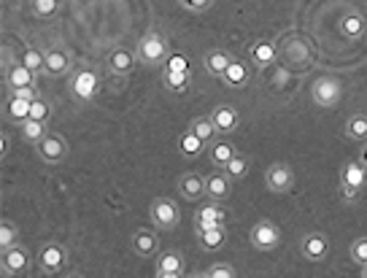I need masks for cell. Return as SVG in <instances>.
<instances>
[{
	"label": "cell",
	"instance_id": "1",
	"mask_svg": "<svg viewBox=\"0 0 367 278\" xmlns=\"http://www.w3.org/2000/svg\"><path fill=\"white\" fill-rule=\"evenodd\" d=\"M149 219H152L154 227L170 232V230H176L179 221H181V208H179V203L170 200V197H154L152 206H149Z\"/></svg>",
	"mask_w": 367,
	"mask_h": 278
},
{
	"label": "cell",
	"instance_id": "2",
	"mask_svg": "<svg viewBox=\"0 0 367 278\" xmlns=\"http://www.w3.org/2000/svg\"><path fill=\"white\" fill-rule=\"evenodd\" d=\"M135 54H138V62H143L149 68H157V65L168 62V41L159 32H146L138 41V46H135Z\"/></svg>",
	"mask_w": 367,
	"mask_h": 278
},
{
	"label": "cell",
	"instance_id": "3",
	"mask_svg": "<svg viewBox=\"0 0 367 278\" xmlns=\"http://www.w3.org/2000/svg\"><path fill=\"white\" fill-rule=\"evenodd\" d=\"M35 265L41 273L46 276H54V273H62L65 265H68V248L57 244V241H49L35 251Z\"/></svg>",
	"mask_w": 367,
	"mask_h": 278
},
{
	"label": "cell",
	"instance_id": "4",
	"mask_svg": "<svg viewBox=\"0 0 367 278\" xmlns=\"http://www.w3.org/2000/svg\"><path fill=\"white\" fill-rule=\"evenodd\" d=\"M30 265H32V254L22 244H14V246L3 248V254H0L3 276H25L30 270Z\"/></svg>",
	"mask_w": 367,
	"mask_h": 278
},
{
	"label": "cell",
	"instance_id": "5",
	"mask_svg": "<svg viewBox=\"0 0 367 278\" xmlns=\"http://www.w3.org/2000/svg\"><path fill=\"white\" fill-rule=\"evenodd\" d=\"M367 184V168L362 162H346L343 170H340V192L346 200H354L362 195V189Z\"/></svg>",
	"mask_w": 367,
	"mask_h": 278
},
{
	"label": "cell",
	"instance_id": "6",
	"mask_svg": "<svg viewBox=\"0 0 367 278\" xmlns=\"http://www.w3.org/2000/svg\"><path fill=\"white\" fill-rule=\"evenodd\" d=\"M310 97L319 108H335L343 97V84L333 79V76H319L313 84H310Z\"/></svg>",
	"mask_w": 367,
	"mask_h": 278
},
{
	"label": "cell",
	"instance_id": "7",
	"mask_svg": "<svg viewBox=\"0 0 367 278\" xmlns=\"http://www.w3.org/2000/svg\"><path fill=\"white\" fill-rule=\"evenodd\" d=\"M248 244L257 251H273L281 244V227L273 219H259L248 232Z\"/></svg>",
	"mask_w": 367,
	"mask_h": 278
},
{
	"label": "cell",
	"instance_id": "8",
	"mask_svg": "<svg viewBox=\"0 0 367 278\" xmlns=\"http://www.w3.org/2000/svg\"><path fill=\"white\" fill-rule=\"evenodd\" d=\"M97 90H100V76L90 70V68H81L70 76V95L81 103H90L97 97Z\"/></svg>",
	"mask_w": 367,
	"mask_h": 278
},
{
	"label": "cell",
	"instance_id": "9",
	"mask_svg": "<svg viewBox=\"0 0 367 278\" xmlns=\"http://www.w3.org/2000/svg\"><path fill=\"white\" fill-rule=\"evenodd\" d=\"M35 155H38L41 162H46V165H60V162H65V157H68V143H65V138L57 135V132H46L35 143Z\"/></svg>",
	"mask_w": 367,
	"mask_h": 278
},
{
	"label": "cell",
	"instance_id": "10",
	"mask_svg": "<svg viewBox=\"0 0 367 278\" xmlns=\"http://www.w3.org/2000/svg\"><path fill=\"white\" fill-rule=\"evenodd\" d=\"M265 186L273 192V195H284L295 186V170L286 165V162H273L268 170H265Z\"/></svg>",
	"mask_w": 367,
	"mask_h": 278
},
{
	"label": "cell",
	"instance_id": "11",
	"mask_svg": "<svg viewBox=\"0 0 367 278\" xmlns=\"http://www.w3.org/2000/svg\"><path fill=\"white\" fill-rule=\"evenodd\" d=\"M300 254L306 257L308 262H324L330 254V241L324 232H308L306 238L300 241Z\"/></svg>",
	"mask_w": 367,
	"mask_h": 278
},
{
	"label": "cell",
	"instance_id": "12",
	"mask_svg": "<svg viewBox=\"0 0 367 278\" xmlns=\"http://www.w3.org/2000/svg\"><path fill=\"white\" fill-rule=\"evenodd\" d=\"M211 122H214L219 135H230V132H235V130H238V124H241V114H238V108H235V106L221 103V106H216L214 111H211Z\"/></svg>",
	"mask_w": 367,
	"mask_h": 278
},
{
	"label": "cell",
	"instance_id": "13",
	"mask_svg": "<svg viewBox=\"0 0 367 278\" xmlns=\"http://www.w3.org/2000/svg\"><path fill=\"white\" fill-rule=\"evenodd\" d=\"M224 221H227V211L221 208V203L211 200L208 206H200L195 211V232L197 230H208V227H219Z\"/></svg>",
	"mask_w": 367,
	"mask_h": 278
},
{
	"label": "cell",
	"instance_id": "14",
	"mask_svg": "<svg viewBox=\"0 0 367 278\" xmlns=\"http://www.w3.org/2000/svg\"><path fill=\"white\" fill-rule=\"evenodd\" d=\"M130 246H132V254H135V257H143V259H146V257H154V254H157L159 238H157L154 230L143 227V230H135V232H132Z\"/></svg>",
	"mask_w": 367,
	"mask_h": 278
},
{
	"label": "cell",
	"instance_id": "15",
	"mask_svg": "<svg viewBox=\"0 0 367 278\" xmlns=\"http://www.w3.org/2000/svg\"><path fill=\"white\" fill-rule=\"evenodd\" d=\"M176 186H179V195L189 203L206 197V176H200V173H184V176H179Z\"/></svg>",
	"mask_w": 367,
	"mask_h": 278
},
{
	"label": "cell",
	"instance_id": "16",
	"mask_svg": "<svg viewBox=\"0 0 367 278\" xmlns=\"http://www.w3.org/2000/svg\"><path fill=\"white\" fill-rule=\"evenodd\" d=\"M135 62H138V54L130 52V49H124V46H119V49H114V52L108 54L106 65H108V70H111L114 76H127V73H132Z\"/></svg>",
	"mask_w": 367,
	"mask_h": 278
},
{
	"label": "cell",
	"instance_id": "17",
	"mask_svg": "<svg viewBox=\"0 0 367 278\" xmlns=\"http://www.w3.org/2000/svg\"><path fill=\"white\" fill-rule=\"evenodd\" d=\"M70 68H73V57H70L65 49H52V52H46V62H43V73H46V76L57 79V76L70 73Z\"/></svg>",
	"mask_w": 367,
	"mask_h": 278
},
{
	"label": "cell",
	"instance_id": "18",
	"mask_svg": "<svg viewBox=\"0 0 367 278\" xmlns=\"http://www.w3.org/2000/svg\"><path fill=\"white\" fill-rule=\"evenodd\" d=\"M206 195L216 200V203H221V200H227L230 195H232V181H230V176L224 173V170H216L211 176H206Z\"/></svg>",
	"mask_w": 367,
	"mask_h": 278
},
{
	"label": "cell",
	"instance_id": "19",
	"mask_svg": "<svg viewBox=\"0 0 367 278\" xmlns=\"http://www.w3.org/2000/svg\"><path fill=\"white\" fill-rule=\"evenodd\" d=\"M3 73H6V87H8V92H11V90H19V87H35V73H32L30 68H25L22 62H14V65L6 68Z\"/></svg>",
	"mask_w": 367,
	"mask_h": 278
},
{
	"label": "cell",
	"instance_id": "20",
	"mask_svg": "<svg viewBox=\"0 0 367 278\" xmlns=\"http://www.w3.org/2000/svg\"><path fill=\"white\" fill-rule=\"evenodd\" d=\"M235 155H238L235 146H232L230 141H224V138H216V141L208 143V162H211L214 168H219V170H224L227 162H230Z\"/></svg>",
	"mask_w": 367,
	"mask_h": 278
},
{
	"label": "cell",
	"instance_id": "21",
	"mask_svg": "<svg viewBox=\"0 0 367 278\" xmlns=\"http://www.w3.org/2000/svg\"><path fill=\"white\" fill-rule=\"evenodd\" d=\"M232 60H235V57H232L230 52H224V49H211V52L203 54V68H206L211 76H219V79H221V76L227 73V68L232 65Z\"/></svg>",
	"mask_w": 367,
	"mask_h": 278
},
{
	"label": "cell",
	"instance_id": "22",
	"mask_svg": "<svg viewBox=\"0 0 367 278\" xmlns=\"http://www.w3.org/2000/svg\"><path fill=\"white\" fill-rule=\"evenodd\" d=\"M337 30H340L343 38H362V35L367 32L365 14H354V11L343 14V17H340V22H337Z\"/></svg>",
	"mask_w": 367,
	"mask_h": 278
},
{
	"label": "cell",
	"instance_id": "23",
	"mask_svg": "<svg viewBox=\"0 0 367 278\" xmlns=\"http://www.w3.org/2000/svg\"><path fill=\"white\" fill-rule=\"evenodd\" d=\"M197 244L206 251H219L227 244V227L219 224V227H208V230H197Z\"/></svg>",
	"mask_w": 367,
	"mask_h": 278
},
{
	"label": "cell",
	"instance_id": "24",
	"mask_svg": "<svg viewBox=\"0 0 367 278\" xmlns=\"http://www.w3.org/2000/svg\"><path fill=\"white\" fill-rule=\"evenodd\" d=\"M248 57H251V62L257 68H268V65L275 62V46L270 41H254L248 46Z\"/></svg>",
	"mask_w": 367,
	"mask_h": 278
},
{
	"label": "cell",
	"instance_id": "25",
	"mask_svg": "<svg viewBox=\"0 0 367 278\" xmlns=\"http://www.w3.org/2000/svg\"><path fill=\"white\" fill-rule=\"evenodd\" d=\"M6 117L11 119L14 124H22L30 119V103L28 100H22V97H14V95H8V100H6Z\"/></svg>",
	"mask_w": 367,
	"mask_h": 278
},
{
	"label": "cell",
	"instance_id": "26",
	"mask_svg": "<svg viewBox=\"0 0 367 278\" xmlns=\"http://www.w3.org/2000/svg\"><path fill=\"white\" fill-rule=\"evenodd\" d=\"M184 257L181 251H162V254H157V270L154 273H184Z\"/></svg>",
	"mask_w": 367,
	"mask_h": 278
},
{
	"label": "cell",
	"instance_id": "27",
	"mask_svg": "<svg viewBox=\"0 0 367 278\" xmlns=\"http://www.w3.org/2000/svg\"><path fill=\"white\" fill-rule=\"evenodd\" d=\"M221 81L227 84V87H232V90H241L248 84V68H246L244 60H232V65L227 68V73L221 76Z\"/></svg>",
	"mask_w": 367,
	"mask_h": 278
},
{
	"label": "cell",
	"instance_id": "28",
	"mask_svg": "<svg viewBox=\"0 0 367 278\" xmlns=\"http://www.w3.org/2000/svg\"><path fill=\"white\" fill-rule=\"evenodd\" d=\"M203 149H206V143H203L192 130L181 132V138H179V155L186 157V159H195V157L203 155Z\"/></svg>",
	"mask_w": 367,
	"mask_h": 278
},
{
	"label": "cell",
	"instance_id": "29",
	"mask_svg": "<svg viewBox=\"0 0 367 278\" xmlns=\"http://www.w3.org/2000/svg\"><path fill=\"white\" fill-rule=\"evenodd\" d=\"M186 130H192L203 143H208V141H216V138H219V132H216L211 117H195V119H189V127H186Z\"/></svg>",
	"mask_w": 367,
	"mask_h": 278
},
{
	"label": "cell",
	"instance_id": "30",
	"mask_svg": "<svg viewBox=\"0 0 367 278\" xmlns=\"http://www.w3.org/2000/svg\"><path fill=\"white\" fill-rule=\"evenodd\" d=\"M346 135L351 141H362L367 143V114H351L346 119Z\"/></svg>",
	"mask_w": 367,
	"mask_h": 278
},
{
	"label": "cell",
	"instance_id": "31",
	"mask_svg": "<svg viewBox=\"0 0 367 278\" xmlns=\"http://www.w3.org/2000/svg\"><path fill=\"white\" fill-rule=\"evenodd\" d=\"M162 81H165V87L170 90V92H184V90H189V84H192V76H189V70H165V76H162Z\"/></svg>",
	"mask_w": 367,
	"mask_h": 278
},
{
	"label": "cell",
	"instance_id": "32",
	"mask_svg": "<svg viewBox=\"0 0 367 278\" xmlns=\"http://www.w3.org/2000/svg\"><path fill=\"white\" fill-rule=\"evenodd\" d=\"M248 165H251V159L246 155H235L230 162H227V168H224V173L230 176V181H241L246 173H248Z\"/></svg>",
	"mask_w": 367,
	"mask_h": 278
},
{
	"label": "cell",
	"instance_id": "33",
	"mask_svg": "<svg viewBox=\"0 0 367 278\" xmlns=\"http://www.w3.org/2000/svg\"><path fill=\"white\" fill-rule=\"evenodd\" d=\"M19 132H22V138H25L28 143H32V146H35V143H38V141H41V138H43V135L49 132V130H46V122H38V119H28V122L19 127Z\"/></svg>",
	"mask_w": 367,
	"mask_h": 278
},
{
	"label": "cell",
	"instance_id": "34",
	"mask_svg": "<svg viewBox=\"0 0 367 278\" xmlns=\"http://www.w3.org/2000/svg\"><path fill=\"white\" fill-rule=\"evenodd\" d=\"M17 238H19V227L11 219H3L0 221V248H8L14 246V244H19Z\"/></svg>",
	"mask_w": 367,
	"mask_h": 278
},
{
	"label": "cell",
	"instance_id": "35",
	"mask_svg": "<svg viewBox=\"0 0 367 278\" xmlns=\"http://www.w3.org/2000/svg\"><path fill=\"white\" fill-rule=\"evenodd\" d=\"M43 62H46V54L38 52V49H25V52H22V65L30 68L35 76L43 73Z\"/></svg>",
	"mask_w": 367,
	"mask_h": 278
},
{
	"label": "cell",
	"instance_id": "36",
	"mask_svg": "<svg viewBox=\"0 0 367 278\" xmlns=\"http://www.w3.org/2000/svg\"><path fill=\"white\" fill-rule=\"evenodd\" d=\"M30 8L38 19H52L57 14V8H60V0H32Z\"/></svg>",
	"mask_w": 367,
	"mask_h": 278
},
{
	"label": "cell",
	"instance_id": "37",
	"mask_svg": "<svg viewBox=\"0 0 367 278\" xmlns=\"http://www.w3.org/2000/svg\"><path fill=\"white\" fill-rule=\"evenodd\" d=\"M30 119H38V122H49L52 119V103L38 97L30 103Z\"/></svg>",
	"mask_w": 367,
	"mask_h": 278
},
{
	"label": "cell",
	"instance_id": "38",
	"mask_svg": "<svg viewBox=\"0 0 367 278\" xmlns=\"http://www.w3.org/2000/svg\"><path fill=\"white\" fill-rule=\"evenodd\" d=\"M348 257H351V262L354 265H367V238H357V241H351V246H348Z\"/></svg>",
	"mask_w": 367,
	"mask_h": 278
},
{
	"label": "cell",
	"instance_id": "39",
	"mask_svg": "<svg viewBox=\"0 0 367 278\" xmlns=\"http://www.w3.org/2000/svg\"><path fill=\"white\" fill-rule=\"evenodd\" d=\"M206 278H235V268L230 262H214L206 270Z\"/></svg>",
	"mask_w": 367,
	"mask_h": 278
},
{
	"label": "cell",
	"instance_id": "40",
	"mask_svg": "<svg viewBox=\"0 0 367 278\" xmlns=\"http://www.w3.org/2000/svg\"><path fill=\"white\" fill-rule=\"evenodd\" d=\"M181 3V8H186V11H195V14H200V11H206L214 0H179Z\"/></svg>",
	"mask_w": 367,
	"mask_h": 278
},
{
	"label": "cell",
	"instance_id": "41",
	"mask_svg": "<svg viewBox=\"0 0 367 278\" xmlns=\"http://www.w3.org/2000/svg\"><path fill=\"white\" fill-rule=\"evenodd\" d=\"M11 95H14V97H22V100H28V103H32V100L41 97L35 87H19V90H11Z\"/></svg>",
	"mask_w": 367,
	"mask_h": 278
},
{
	"label": "cell",
	"instance_id": "42",
	"mask_svg": "<svg viewBox=\"0 0 367 278\" xmlns=\"http://www.w3.org/2000/svg\"><path fill=\"white\" fill-rule=\"evenodd\" d=\"M0 141H3V143H0V157H6V155H8V143H11L8 132H3V135H0Z\"/></svg>",
	"mask_w": 367,
	"mask_h": 278
},
{
	"label": "cell",
	"instance_id": "43",
	"mask_svg": "<svg viewBox=\"0 0 367 278\" xmlns=\"http://www.w3.org/2000/svg\"><path fill=\"white\" fill-rule=\"evenodd\" d=\"M154 278H186L184 273H154Z\"/></svg>",
	"mask_w": 367,
	"mask_h": 278
},
{
	"label": "cell",
	"instance_id": "44",
	"mask_svg": "<svg viewBox=\"0 0 367 278\" xmlns=\"http://www.w3.org/2000/svg\"><path fill=\"white\" fill-rule=\"evenodd\" d=\"M359 162L367 168V143H362V159H359Z\"/></svg>",
	"mask_w": 367,
	"mask_h": 278
},
{
	"label": "cell",
	"instance_id": "45",
	"mask_svg": "<svg viewBox=\"0 0 367 278\" xmlns=\"http://www.w3.org/2000/svg\"><path fill=\"white\" fill-rule=\"evenodd\" d=\"M62 278H84V276H81V273H65Z\"/></svg>",
	"mask_w": 367,
	"mask_h": 278
},
{
	"label": "cell",
	"instance_id": "46",
	"mask_svg": "<svg viewBox=\"0 0 367 278\" xmlns=\"http://www.w3.org/2000/svg\"><path fill=\"white\" fill-rule=\"evenodd\" d=\"M186 278H206V273H189Z\"/></svg>",
	"mask_w": 367,
	"mask_h": 278
},
{
	"label": "cell",
	"instance_id": "47",
	"mask_svg": "<svg viewBox=\"0 0 367 278\" xmlns=\"http://www.w3.org/2000/svg\"><path fill=\"white\" fill-rule=\"evenodd\" d=\"M362 278H367V265H362Z\"/></svg>",
	"mask_w": 367,
	"mask_h": 278
}]
</instances>
